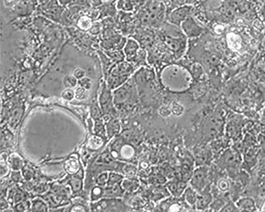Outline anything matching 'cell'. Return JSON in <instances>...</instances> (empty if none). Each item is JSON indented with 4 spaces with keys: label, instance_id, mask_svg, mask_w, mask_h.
<instances>
[{
    "label": "cell",
    "instance_id": "cell-1",
    "mask_svg": "<svg viewBox=\"0 0 265 212\" xmlns=\"http://www.w3.org/2000/svg\"><path fill=\"white\" fill-rule=\"evenodd\" d=\"M134 100H136V91L132 79L127 80L114 92L113 100L116 105H121L129 101L132 103Z\"/></svg>",
    "mask_w": 265,
    "mask_h": 212
},
{
    "label": "cell",
    "instance_id": "cell-2",
    "mask_svg": "<svg viewBox=\"0 0 265 212\" xmlns=\"http://www.w3.org/2000/svg\"><path fill=\"white\" fill-rule=\"evenodd\" d=\"M197 6H185L174 10L167 16L168 22L180 27L183 21L193 14Z\"/></svg>",
    "mask_w": 265,
    "mask_h": 212
},
{
    "label": "cell",
    "instance_id": "cell-3",
    "mask_svg": "<svg viewBox=\"0 0 265 212\" xmlns=\"http://www.w3.org/2000/svg\"><path fill=\"white\" fill-rule=\"evenodd\" d=\"M97 210L104 211H125L131 210L130 206L121 199H104L97 206Z\"/></svg>",
    "mask_w": 265,
    "mask_h": 212
},
{
    "label": "cell",
    "instance_id": "cell-4",
    "mask_svg": "<svg viewBox=\"0 0 265 212\" xmlns=\"http://www.w3.org/2000/svg\"><path fill=\"white\" fill-rule=\"evenodd\" d=\"M208 177V169L206 167H199L194 172L190 181L191 187L196 192H201L206 186Z\"/></svg>",
    "mask_w": 265,
    "mask_h": 212
},
{
    "label": "cell",
    "instance_id": "cell-5",
    "mask_svg": "<svg viewBox=\"0 0 265 212\" xmlns=\"http://www.w3.org/2000/svg\"><path fill=\"white\" fill-rule=\"evenodd\" d=\"M180 27L185 35L189 38L197 37L203 31V29L197 24L192 15L183 21Z\"/></svg>",
    "mask_w": 265,
    "mask_h": 212
},
{
    "label": "cell",
    "instance_id": "cell-6",
    "mask_svg": "<svg viewBox=\"0 0 265 212\" xmlns=\"http://www.w3.org/2000/svg\"><path fill=\"white\" fill-rule=\"evenodd\" d=\"M179 197L170 198L162 201L160 207L164 211H177L186 210L184 207L187 208L190 206L186 202L184 197L180 200Z\"/></svg>",
    "mask_w": 265,
    "mask_h": 212
},
{
    "label": "cell",
    "instance_id": "cell-7",
    "mask_svg": "<svg viewBox=\"0 0 265 212\" xmlns=\"http://www.w3.org/2000/svg\"><path fill=\"white\" fill-rule=\"evenodd\" d=\"M241 162V155L236 150L228 149L222 154L221 157L222 164L231 169L237 168Z\"/></svg>",
    "mask_w": 265,
    "mask_h": 212
},
{
    "label": "cell",
    "instance_id": "cell-8",
    "mask_svg": "<svg viewBox=\"0 0 265 212\" xmlns=\"http://www.w3.org/2000/svg\"><path fill=\"white\" fill-rule=\"evenodd\" d=\"M100 103L103 113L109 114L114 112L113 96L109 88H103L100 97Z\"/></svg>",
    "mask_w": 265,
    "mask_h": 212
},
{
    "label": "cell",
    "instance_id": "cell-9",
    "mask_svg": "<svg viewBox=\"0 0 265 212\" xmlns=\"http://www.w3.org/2000/svg\"><path fill=\"white\" fill-rule=\"evenodd\" d=\"M165 6L166 9V16L174 10L185 6H196L200 4L197 0H159Z\"/></svg>",
    "mask_w": 265,
    "mask_h": 212
},
{
    "label": "cell",
    "instance_id": "cell-10",
    "mask_svg": "<svg viewBox=\"0 0 265 212\" xmlns=\"http://www.w3.org/2000/svg\"><path fill=\"white\" fill-rule=\"evenodd\" d=\"M212 200H213V197L210 192L209 185H207L201 192L198 193L197 200L196 204V208L200 210L208 208Z\"/></svg>",
    "mask_w": 265,
    "mask_h": 212
},
{
    "label": "cell",
    "instance_id": "cell-11",
    "mask_svg": "<svg viewBox=\"0 0 265 212\" xmlns=\"http://www.w3.org/2000/svg\"><path fill=\"white\" fill-rule=\"evenodd\" d=\"M140 46L138 42L133 39L127 40L124 47L125 56L129 62L134 63L139 54Z\"/></svg>",
    "mask_w": 265,
    "mask_h": 212
},
{
    "label": "cell",
    "instance_id": "cell-12",
    "mask_svg": "<svg viewBox=\"0 0 265 212\" xmlns=\"http://www.w3.org/2000/svg\"><path fill=\"white\" fill-rule=\"evenodd\" d=\"M236 205L239 211H256L257 203L255 200L248 196L238 199L236 201Z\"/></svg>",
    "mask_w": 265,
    "mask_h": 212
},
{
    "label": "cell",
    "instance_id": "cell-13",
    "mask_svg": "<svg viewBox=\"0 0 265 212\" xmlns=\"http://www.w3.org/2000/svg\"><path fill=\"white\" fill-rule=\"evenodd\" d=\"M186 188V184L183 182H172L167 185L169 192L176 197L181 196Z\"/></svg>",
    "mask_w": 265,
    "mask_h": 212
},
{
    "label": "cell",
    "instance_id": "cell-14",
    "mask_svg": "<svg viewBox=\"0 0 265 212\" xmlns=\"http://www.w3.org/2000/svg\"><path fill=\"white\" fill-rule=\"evenodd\" d=\"M121 186L125 191L134 192L139 188L140 183L139 180L133 177L124 178L121 183Z\"/></svg>",
    "mask_w": 265,
    "mask_h": 212
},
{
    "label": "cell",
    "instance_id": "cell-15",
    "mask_svg": "<svg viewBox=\"0 0 265 212\" xmlns=\"http://www.w3.org/2000/svg\"><path fill=\"white\" fill-rule=\"evenodd\" d=\"M198 192L192 187H187L184 191L183 197L190 206H195L197 200Z\"/></svg>",
    "mask_w": 265,
    "mask_h": 212
},
{
    "label": "cell",
    "instance_id": "cell-16",
    "mask_svg": "<svg viewBox=\"0 0 265 212\" xmlns=\"http://www.w3.org/2000/svg\"><path fill=\"white\" fill-rule=\"evenodd\" d=\"M122 144V143H121ZM121 153H122V156L125 160H130L134 157L135 150L132 146L129 144H125L121 146Z\"/></svg>",
    "mask_w": 265,
    "mask_h": 212
},
{
    "label": "cell",
    "instance_id": "cell-17",
    "mask_svg": "<svg viewBox=\"0 0 265 212\" xmlns=\"http://www.w3.org/2000/svg\"><path fill=\"white\" fill-rule=\"evenodd\" d=\"M103 140L101 136L92 135L89 138L88 146L91 150H98L103 145Z\"/></svg>",
    "mask_w": 265,
    "mask_h": 212
},
{
    "label": "cell",
    "instance_id": "cell-18",
    "mask_svg": "<svg viewBox=\"0 0 265 212\" xmlns=\"http://www.w3.org/2000/svg\"><path fill=\"white\" fill-rule=\"evenodd\" d=\"M108 125V133L110 136H113L119 133L120 125L117 120H112L109 122Z\"/></svg>",
    "mask_w": 265,
    "mask_h": 212
},
{
    "label": "cell",
    "instance_id": "cell-19",
    "mask_svg": "<svg viewBox=\"0 0 265 212\" xmlns=\"http://www.w3.org/2000/svg\"><path fill=\"white\" fill-rule=\"evenodd\" d=\"M79 167L78 161L73 157L70 158L66 164V169L71 174L76 173L78 171Z\"/></svg>",
    "mask_w": 265,
    "mask_h": 212
},
{
    "label": "cell",
    "instance_id": "cell-20",
    "mask_svg": "<svg viewBox=\"0 0 265 212\" xmlns=\"http://www.w3.org/2000/svg\"><path fill=\"white\" fill-rule=\"evenodd\" d=\"M124 176L121 174L110 173L109 176L108 184L109 187L122 183L124 179Z\"/></svg>",
    "mask_w": 265,
    "mask_h": 212
},
{
    "label": "cell",
    "instance_id": "cell-21",
    "mask_svg": "<svg viewBox=\"0 0 265 212\" xmlns=\"http://www.w3.org/2000/svg\"><path fill=\"white\" fill-rule=\"evenodd\" d=\"M78 80L73 76H66L63 79V84L67 88H73L77 86Z\"/></svg>",
    "mask_w": 265,
    "mask_h": 212
},
{
    "label": "cell",
    "instance_id": "cell-22",
    "mask_svg": "<svg viewBox=\"0 0 265 212\" xmlns=\"http://www.w3.org/2000/svg\"><path fill=\"white\" fill-rule=\"evenodd\" d=\"M218 188L222 192H226L229 191L231 187V184L226 179H221L218 183Z\"/></svg>",
    "mask_w": 265,
    "mask_h": 212
},
{
    "label": "cell",
    "instance_id": "cell-23",
    "mask_svg": "<svg viewBox=\"0 0 265 212\" xmlns=\"http://www.w3.org/2000/svg\"><path fill=\"white\" fill-rule=\"evenodd\" d=\"M10 164L15 171H18L23 165L22 161L18 156H13L10 158Z\"/></svg>",
    "mask_w": 265,
    "mask_h": 212
},
{
    "label": "cell",
    "instance_id": "cell-24",
    "mask_svg": "<svg viewBox=\"0 0 265 212\" xmlns=\"http://www.w3.org/2000/svg\"><path fill=\"white\" fill-rule=\"evenodd\" d=\"M95 132L99 136H104L105 130L104 126L103 123L100 121L97 120L95 124Z\"/></svg>",
    "mask_w": 265,
    "mask_h": 212
},
{
    "label": "cell",
    "instance_id": "cell-25",
    "mask_svg": "<svg viewBox=\"0 0 265 212\" xmlns=\"http://www.w3.org/2000/svg\"><path fill=\"white\" fill-rule=\"evenodd\" d=\"M70 185L74 192H78L82 188L81 180L78 178H73L71 179Z\"/></svg>",
    "mask_w": 265,
    "mask_h": 212
},
{
    "label": "cell",
    "instance_id": "cell-26",
    "mask_svg": "<svg viewBox=\"0 0 265 212\" xmlns=\"http://www.w3.org/2000/svg\"><path fill=\"white\" fill-rule=\"evenodd\" d=\"M87 94V90L81 87L78 88L75 91V97L78 100L86 99Z\"/></svg>",
    "mask_w": 265,
    "mask_h": 212
},
{
    "label": "cell",
    "instance_id": "cell-27",
    "mask_svg": "<svg viewBox=\"0 0 265 212\" xmlns=\"http://www.w3.org/2000/svg\"><path fill=\"white\" fill-rule=\"evenodd\" d=\"M220 211H239L236 203H235L232 201H229L226 205L221 208Z\"/></svg>",
    "mask_w": 265,
    "mask_h": 212
},
{
    "label": "cell",
    "instance_id": "cell-28",
    "mask_svg": "<svg viewBox=\"0 0 265 212\" xmlns=\"http://www.w3.org/2000/svg\"><path fill=\"white\" fill-rule=\"evenodd\" d=\"M33 209L34 211H46L47 210V207L43 201L37 200L34 201Z\"/></svg>",
    "mask_w": 265,
    "mask_h": 212
},
{
    "label": "cell",
    "instance_id": "cell-29",
    "mask_svg": "<svg viewBox=\"0 0 265 212\" xmlns=\"http://www.w3.org/2000/svg\"><path fill=\"white\" fill-rule=\"evenodd\" d=\"M91 114L94 120H99L101 116V112L97 104H94L91 110Z\"/></svg>",
    "mask_w": 265,
    "mask_h": 212
},
{
    "label": "cell",
    "instance_id": "cell-30",
    "mask_svg": "<svg viewBox=\"0 0 265 212\" xmlns=\"http://www.w3.org/2000/svg\"><path fill=\"white\" fill-rule=\"evenodd\" d=\"M62 97L66 100H71L75 97V92L70 88H67L62 93Z\"/></svg>",
    "mask_w": 265,
    "mask_h": 212
},
{
    "label": "cell",
    "instance_id": "cell-31",
    "mask_svg": "<svg viewBox=\"0 0 265 212\" xmlns=\"http://www.w3.org/2000/svg\"><path fill=\"white\" fill-rule=\"evenodd\" d=\"M78 83L80 87L87 90L90 89L92 86L91 80L89 78L84 77L78 80Z\"/></svg>",
    "mask_w": 265,
    "mask_h": 212
},
{
    "label": "cell",
    "instance_id": "cell-32",
    "mask_svg": "<svg viewBox=\"0 0 265 212\" xmlns=\"http://www.w3.org/2000/svg\"><path fill=\"white\" fill-rule=\"evenodd\" d=\"M136 170L134 166L130 165L125 166L123 171L126 175L128 176L129 178H131L134 176L136 173Z\"/></svg>",
    "mask_w": 265,
    "mask_h": 212
},
{
    "label": "cell",
    "instance_id": "cell-33",
    "mask_svg": "<svg viewBox=\"0 0 265 212\" xmlns=\"http://www.w3.org/2000/svg\"><path fill=\"white\" fill-rule=\"evenodd\" d=\"M21 115H22V111L20 110H16L13 114L12 121H11L12 124L14 125L17 124L19 120L21 119Z\"/></svg>",
    "mask_w": 265,
    "mask_h": 212
},
{
    "label": "cell",
    "instance_id": "cell-34",
    "mask_svg": "<svg viewBox=\"0 0 265 212\" xmlns=\"http://www.w3.org/2000/svg\"><path fill=\"white\" fill-rule=\"evenodd\" d=\"M109 175L107 173H104L101 174L97 178V183L100 186L104 185L105 183H108Z\"/></svg>",
    "mask_w": 265,
    "mask_h": 212
},
{
    "label": "cell",
    "instance_id": "cell-35",
    "mask_svg": "<svg viewBox=\"0 0 265 212\" xmlns=\"http://www.w3.org/2000/svg\"><path fill=\"white\" fill-rule=\"evenodd\" d=\"M85 74V71L81 68L76 69L73 72V76L78 80L83 78Z\"/></svg>",
    "mask_w": 265,
    "mask_h": 212
},
{
    "label": "cell",
    "instance_id": "cell-36",
    "mask_svg": "<svg viewBox=\"0 0 265 212\" xmlns=\"http://www.w3.org/2000/svg\"><path fill=\"white\" fill-rule=\"evenodd\" d=\"M80 25L82 28H88L90 26V21L88 18H82L80 19Z\"/></svg>",
    "mask_w": 265,
    "mask_h": 212
},
{
    "label": "cell",
    "instance_id": "cell-37",
    "mask_svg": "<svg viewBox=\"0 0 265 212\" xmlns=\"http://www.w3.org/2000/svg\"><path fill=\"white\" fill-rule=\"evenodd\" d=\"M102 190L100 188H95L93 190V192H92L93 195L92 196H95V199H98L100 197V196H101V195H102Z\"/></svg>",
    "mask_w": 265,
    "mask_h": 212
},
{
    "label": "cell",
    "instance_id": "cell-38",
    "mask_svg": "<svg viewBox=\"0 0 265 212\" xmlns=\"http://www.w3.org/2000/svg\"><path fill=\"white\" fill-rule=\"evenodd\" d=\"M12 178L14 180V181H19L21 178L20 173L17 172L13 173L12 175Z\"/></svg>",
    "mask_w": 265,
    "mask_h": 212
},
{
    "label": "cell",
    "instance_id": "cell-39",
    "mask_svg": "<svg viewBox=\"0 0 265 212\" xmlns=\"http://www.w3.org/2000/svg\"><path fill=\"white\" fill-rule=\"evenodd\" d=\"M260 153L261 155L265 157V143L262 144L260 148Z\"/></svg>",
    "mask_w": 265,
    "mask_h": 212
},
{
    "label": "cell",
    "instance_id": "cell-40",
    "mask_svg": "<svg viewBox=\"0 0 265 212\" xmlns=\"http://www.w3.org/2000/svg\"><path fill=\"white\" fill-rule=\"evenodd\" d=\"M90 2H92V3L95 5H98L97 0H90Z\"/></svg>",
    "mask_w": 265,
    "mask_h": 212
},
{
    "label": "cell",
    "instance_id": "cell-41",
    "mask_svg": "<svg viewBox=\"0 0 265 212\" xmlns=\"http://www.w3.org/2000/svg\"><path fill=\"white\" fill-rule=\"evenodd\" d=\"M262 117L263 119H265V108L262 112Z\"/></svg>",
    "mask_w": 265,
    "mask_h": 212
},
{
    "label": "cell",
    "instance_id": "cell-42",
    "mask_svg": "<svg viewBox=\"0 0 265 212\" xmlns=\"http://www.w3.org/2000/svg\"><path fill=\"white\" fill-rule=\"evenodd\" d=\"M197 1H198L199 3H203V2H204L205 0H197Z\"/></svg>",
    "mask_w": 265,
    "mask_h": 212
}]
</instances>
